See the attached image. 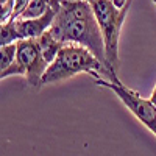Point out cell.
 Here are the masks:
<instances>
[{
  "label": "cell",
  "instance_id": "cell-1",
  "mask_svg": "<svg viewBox=\"0 0 156 156\" xmlns=\"http://www.w3.org/2000/svg\"><path fill=\"white\" fill-rule=\"evenodd\" d=\"M50 33L62 44H78L86 47L108 69L105 39L97 22L95 12L87 0H62L59 9L56 11L55 20L50 27ZM109 73V81H119V76L111 70Z\"/></svg>",
  "mask_w": 156,
  "mask_h": 156
},
{
  "label": "cell",
  "instance_id": "cell-2",
  "mask_svg": "<svg viewBox=\"0 0 156 156\" xmlns=\"http://www.w3.org/2000/svg\"><path fill=\"white\" fill-rule=\"evenodd\" d=\"M92 73L97 76V72L105 75L106 80H111V73L92 51L78 44H64L59 50L55 61L47 67L42 76V86L69 80L76 73Z\"/></svg>",
  "mask_w": 156,
  "mask_h": 156
},
{
  "label": "cell",
  "instance_id": "cell-3",
  "mask_svg": "<svg viewBox=\"0 0 156 156\" xmlns=\"http://www.w3.org/2000/svg\"><path fill=\"white\" fill-rule=\"evenodd\" d=\"M92 6L97 22L105 39V50H106V62L108 69L117 75L119 70V41H120V30L123 20L128 14L131 0H128L125 6L119 8L112 0H92L89 2Z\"/></svg>",
  "mask_w": 156,
  "mask_h": 156
},
{
  "label": "cell",
  "instance_id": "cell-4",
  "mask_svg": "<svg viewBox=\"0 0 156 156\" xmlns=\"http://www.w3.org/2000/svg\"><path fill=\"white\" fill-rule=\"evenodd\" d=\"M95 83L100 87L111 89L112 92L120 98V101L129 109L136 119L144 125L147 129L156 136V106L150 101V98L140 97L136 90L128 89L120 81H109L106 78L95 76Z\"/></svg>",
  "mask_w": 156,
  "mask_h": 156
},
{
  "label": "cell",
  "instance_id": "cell-5",
  "mask_svg": "<svg viewBox=\"0 0 156 156\" xmlns=\"http://www.w3.org/2000/svg\"><path fill=\"white\" fill-rule=\"evenodd\" d=\"M17 59L25 67V78L30 86H42V76L48 67V62L44 59L37 39H20L17 41Z\"/></svg>",
  "mask_w": 156,
  "mask_h": 156
},
{
  "label": "cell",
  "instance_id": "cell-6",
  "mask_svg": "<svg viewBox=\"0 0 156 156\" xmlns=\"http://www.w3.org/2000/svg\"><path fill=\"white\" fill-rule=\"evenodd\" d=\"M56 11L53 8H50L44 16L36 17V19H16L17 31L20 39H37L39 36H42L45 31L50 30L51 23L55 20Z\"/></svg>",
  "mask_w": 156,
  "mask_h": 156
},
{
  "label": "cell",
  "instance_id": "cell-7",
  "mask_svg": "<svg viewBox=\"0 0 156 156\" xmlns=\"http://www.w3.org/2000/svg\"><path fill=\"white\" fill-rule=\"evenodd\" d=\"M37 45H39V48H41V53H42L44 59L48 62V66H50V64L55 61V58L58 56L59 50L62 48L64 44L59 41V39H56L48 30L42 36L37 37Z\"/></svg>",
  "mask_w": 156,
  "mask_h": 156
},
{
  "label": "cell",
  "instance_id": "cell-8",
  "mask_svg": "<svg viewBox=\"0 0 156 156\" xmlns=\"http://www.w3.org/2000/svg\"><path fill=\"white\" fill-rule=\"evenodd\" d=\"M48 9L50 5L47 3V0H28V3L25 5L17 19H36L44 16Z\"/></svg>",
  "mask_w": 156,
  "mask_h": 156
},
{
  "label": "cell",
  "instance_id": "cell-9",
  "mask_svg": "<svg viewBox=\"0 0 156 156\" xmlns=\"http://www.w3.org/2000/svg\"><path fill=\"white\" fill-rule=\"evenodd\" d=\"M17 41H20V36L17 31L16 19H9V20L3 22L2 28H0V47L8 45V44H14Z\"/></svg>",
  "mask_w": 156,
  "mask_h": 156
},
{
  "label": "cell",
  "instance_id": "cell-10",
  "mask_svg": "<svg viewBox=\"0 0 156 156\" xmlns=\"http://www.w3.org/2000/svg\"><path fill=\"white\" fill-rule=\"evenodd\" d=\"M17 58V42L0 47V72L9 67Z\"/></svg>",
  "mask_w": 156,
  "mask_h": 156
},
{
  "label": "cell",
  "instance_id": "cell-11",
  "mask_svg": "<svg viewBox=\"0 0 156 156\" xmlns=\"http://www.w3.org/2000/svg\"><path fill=\"white\" fill-rule=\"evenodd\" d=\"M12 75H22V76H25V67H23V64L17 58H16V61L12 62L9 67H6L5 70L0 72V78H2V80H5V78H8V76H12Z\"/></svg>",
  "mask_w": 156,
  "mask_h": 156
},
{
  "label": "cell",
  "instance_id": "cell-12",
  "mask_svg": "<svg viewBox=\"0 0 156 156\" xmlns=\"http://www.w3.org/2000/svg\"><path fill=\"white\" fill-rule=\"evenodd\" d=\"M61 2H62V0H47V3L50 5V8H53L55 11H58V9H59Z\"/></svg>",
  "mask_w": 156,
  "mask_h": 156
},
{
  "label": "cell",
  "instance_id": "cell-13",
  "mask_svg": "<svg viewBox=\"0 0 156 156\" xmlns=\"http://www.w3.org/2000/svg\"><path fill=\"white\" fill-rule=\"evenodd\" d=\"M112 2L119 6V8H122V6H125V3L128 2V0H112Z\"/></svg>",
  "mask_w": 156,
  "mask_h": 156
},
{
  "label": "cell",
  "instance_id": "cell-14",
  "mask_svg": "<svg viewBox=\"0 0 156 156\" xmlns=\"http://www.w3.org/2000/svg\"><path fill=\"white\" fill-rule=\"evenodd\" d=\"M6 2H11V0H0V5H2V3H6Z\"/></svg>",
  "mask_w": 156,
  "mask_h": 156
},
{
  "label": "cell",
  "instance_id": "cell-15",
  "mask_svg": "<svg viewBox=\"0 0 156 156\" xmlns=\"http://www.w3.org/2000/svg\"><path fill=\"white\" fill-rule=\"evenodd\" d=\"M153 3H156V0H153Z\"/></svg>",
  "mask_w": 156,
  "mask_h": 156
},
{
  "label": "cell",
  "instance_id": "cell-16",
  "mask_svg": "<svg viewBox=\"0 0 156 156\" xmlns=\"http://www.w3.org/2000/svg\"><path fill=\"white\" fill-rule=\"evenodd\" d=\"M87 2H92V0H87Z\"/></svg>",
  "mask_w": 156,
  "mask_h": 156
}]
</instances>
